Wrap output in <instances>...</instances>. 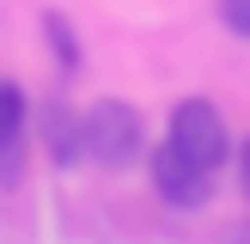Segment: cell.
Returning a JSON list of instances; mask_svg holds the SVG:
<instances>
[{"mask_svg":"<svg viewBox=\"0 0 250 244\" xmlns=\"http://www.w3.org/2000/svg\"><path fill=\"white\" fill-rule=\"evenodd\" d=\"M232 159H238V189L250 195V141H238V153H232Z\"/></svg>","mask_w":250,"mask_h":244,"instance_id":"8","label":"cell"},{"mask_svg":"<svg viewBox=\"0 0 250 244\" xmlns=\"http://www.w3.org/2000/svg\"><path fill=\"white\" fill-rule=\"evenodd\" d=\"M226 244H250V220H244V226H232V238Z\"/></svg>","mask_w":250,"mask_h":244,"instance_id":"9","label":"cell"},{"mask_svg":"<svg viewBox=\"0 0 250 244\" xmlns=\"http://www.w3.org/2000/svg\"><path fill=\"white\" fill-rule=\"evenodd\" d=\"M165 141L177 146L189 165H202V171H220L232 153H238L214 98H177V110H171V122H165Z\"/></svg>","mask_w":250,"mask_h":244,"instance_id":"1","label":"cell"},{"mask_svg":"<svg viewBox=\"0 0 250 244\" xmlns=\"http://www.w3.org/2000/svg\"><path fill=\"white\" fill-rule=\"evenodd\" d=\"M146 171H153V189L165 207H177V214H195V207L214 202V171L189 165V159L177 153V146H153V159H146Z\"/></svg>","mask_w":250,"mask_h":244,"instance_id":"3","label":"cell"},{"mask_svg":"<svg viewBox=\"0 0 250 244\" xmlns=\"http://www.w3.org/2000/svg\"><path fill=\"white\" fill-rule=\"evenodd\" d=\"M43 37H49V49H55V67L61 73H80V43H73V31H67L61 12H43Z\"/></svg>","mask_w":250,"mask_h":244,"instance_id":"6","label":"cell"},{"mask_svg":"<svg viewBox=\"0 0 250 244\" xmlns=\"http://www.w3.org/2000/svg\"><path fill=\"white\" fill-rule=\"evenodd\" d=\"M24 128H31V98H24V85L0 80V153H12L24 141Z\"/></svg>","mask_w":250,"mask_h":244,"instance_id":"5","label":"cell"},{"mask_svg":"<svg viewBox=\"0 0 250 244\" xmlns=\"http://www.w3.org/2000/svg\"><path fill=\"white\" fill-rule=\"evenodd\" d=\"M214 12H220V24H226L232 37L250 43V0H214Z\"/></svg>","mask_w":250,"mask_h":244,"instance_id":"7","label":"cell"},{"mask_svg":"<svg viewBox=\"0 0 250 244\" xmlns=\"http://www.w3.org/2000/svg\"><path fill=\"white\" fill-rule=\"evenodd\" d=\"M80 122H85V159L104 165V171H122L128 159H141V146H146L141 110H134L128 98H98Z\"/></svg>","mask_w":250,"mask_h":244,"instance_id":"2","label":"cell"},{"mask_svg":"<svg viewBox=\"0 0 250 244\" xmlns=\"http://www.w3.org/2000/svg\"><path fill=\"white\" fill-rule=\"evenodd\" d=\"M37 128H43V146H49L55 165H80V159H85V122L73 116L67 104H49Z\"/></svg>","mask_w":250,"mask_h":244,"instance_id":"4","label":"cell"}]
</instances>
